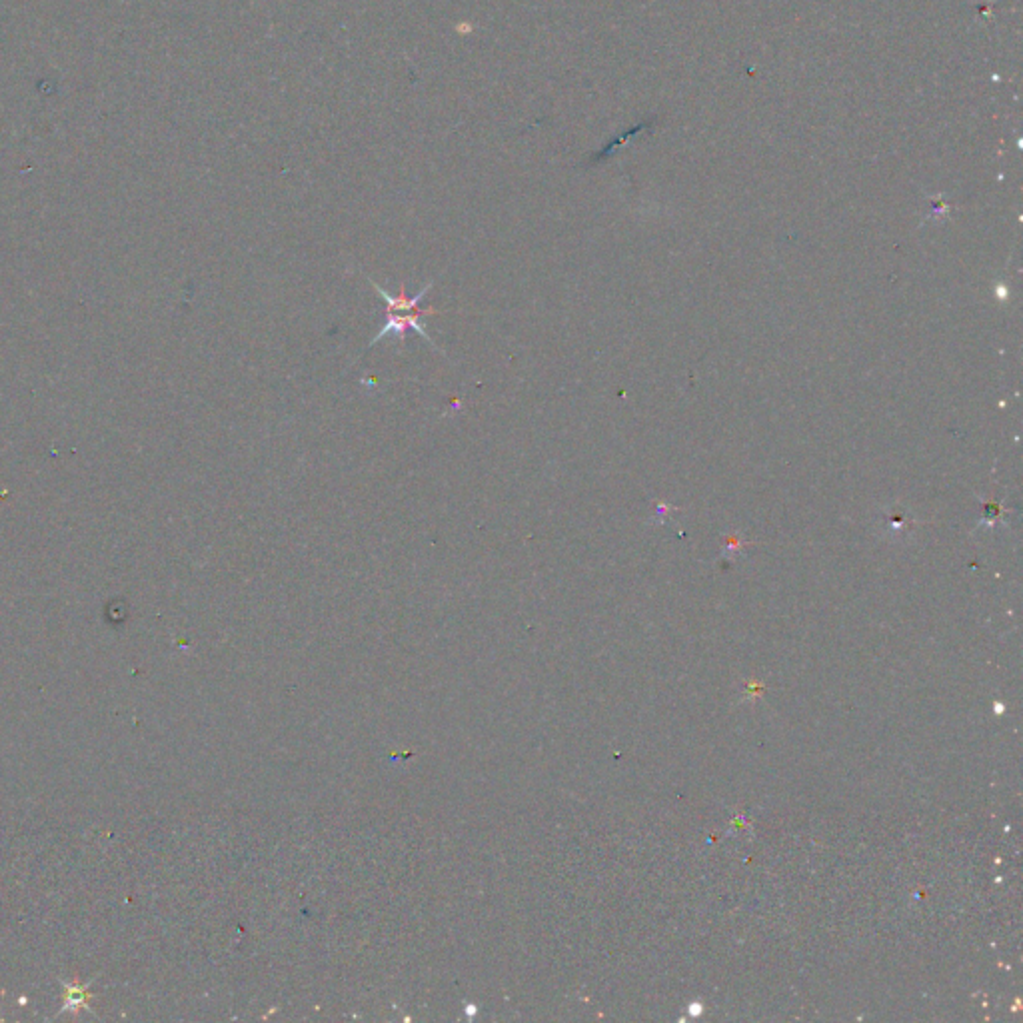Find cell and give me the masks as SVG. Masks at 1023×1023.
<instances>
[{
  "label": "cell",
  "instance_id": "obj_1",
  "mask_svg": "<svg viewBox=\"0 0 1023 1023\" xmlns=\"http://www.w3.org/2000/svg\"><path fill=\"white\" fill-rule=\"evenodd\" d=\"M430 314H438V310L428 308V310H424V312H422V310H412V312H386V324H384V328H382V330H380V332L372 338L370 346H374L376 342H380V340H382V338H386V336H396V338H398V342H400V344H404L408 330H414V332H418V334H420V336H422V338H424V340H426L432 348H436V350H438V346L434 344V340L428 336L426 326L422 324V318H426V316H430Z\"/></svg>",
  "mask_w": 1023,
  "mask_h": 1023
},
{
  "label": "cell",
  "instance_id": "obj_2",
  "mask_svg": "<svg viewBox=\"0 0 1023 1023\" xmlns=\"http://www.w3.org/2000/svg\"><path fill=\"white\" fill-rule=\"evenodd\" d=\"M370 284H372V286H374V290H376V292H378V294L386 300V304H388V310H386V312H412V310H416V306L420 304V300H424V298H426V294L430 292V288L434 286V282H428L424 288H420V292H418V294H414V296H406V292H404V284L400 286V292H398V294H390V292H386V290H384L382 286H378L374 280H370Z\"/></svg>",
  "mask_w": 1023,
  "mask_h": 1023
}]
</instances>
